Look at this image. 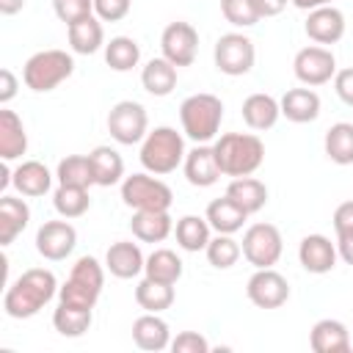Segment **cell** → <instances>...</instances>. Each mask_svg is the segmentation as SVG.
Listing matches in <instances>:
<instances>
[{"label": "cell", "instance_id": "8", "mask_svg": "<svg viewBox=\"0 0 353 353\" xmlns=\"http://www.w3.org/2000/svg\"><path fill=\"white\" fill-rule=\"evenodd\" d=\"M108 132L116 143L132 146L141 143L149 132V116L146 108L135 99H121L108 110Z\"/></svg>", "mask_w": 353, "mask_h": 353}, {"label": "cell", "instance_id": "24", "mask_svg": "<svg viewBox=\"0 0 353 353\" xmlns=\"http://www.w3.org/2000/svg\"><path fill=\"white\" fill-rule=\"evenodd\" d=\"M30 223V207L25 199L3 196L0 199V245H11Z\"/></svg>", "mask_w": 353, "mask_h": 353}, {"label": "cell", "instance_id": "21", "mask_svg": "<svg viewBox=\"0 0 353 353\" xmlns=\"http://www.w3.org/2000/svg\"><path fill=\"white\" fill-rule=\"evenodd\" d=\"M11 185L17 188L19 196L28 199H39L52 188V174L44 163L39 160H22L14 171H11Z\"/></svg>", "mask_w": 353, "mask_h": 353}, {"label": "cell", "instance_id": "26", "mask_svg": "<svg viewBox=\"0 0 353 353\" xmlns=\"http://www.w3.org/2000/svg\"><path fill=\"white\" fill-rule=\"evenodd\" d=\"M66 36H69L72 52H77V55H94L97 50L105 47V28H102V19L97 14L72 22L66 28Z\"/></svg>", "mask_w": 353, "mask_h": 353}, {"label": "cell", "instance_id": "16", "mask_svg": "<svg viewBox=\"0 0 353 353\" xmlns=\"http://www.w3.org/2000/svg\"><path fill=\"white\" fill-rule=\"evenodd\" d=\"M182 171H185V179L193 188H210V185H215L221 179V165L215 160V149L210 143H196L185 154Z\"/></svg>", "mask_w": 353, "mask_h": 353}, {"label": "cell", "instance_id": "4", "mask_svg": "<svg viewBox=\"0 0 353 353\" xmlns=\"http://www.w3.org/2000/svg\"><path fill=\"white\" fill-rule=\"evenodd\" d=\"M185 138L182 132H176L174 127H154L146 132V138L141 141V165L154 174V176H165L171 171H176L185 163Z\"/></svg>", "mask_w": 353, "mask_h": 353}, {"label": "cell", "instance_id": "20", "mask_svg": "<svg viewBox=\"0 0 353 353\" xmlns=\"http://www.w3.org/2000/svg\"><path fill=\"white\" fill-rule=\"evenodd\" d=\"M240 113H243V121L248 124V130L265 132V130L276 127V121H279V116H281V105H279L276 97L256 91V94H248V97L243 99Z\"/></svg>", "mask_w": 353, "mask_h": 353}, {"label": "cell", "instance_id": "13", "mask_svg": "<svg viewBox=\"0 0 353 353\" xmlns=\"http://www.w3.org/2000/svg\"><path fill=\"white\" fill-rule=\"evenodd\" d=\"M74 245H77V229L69 223V218L44 221L36 232V251L50 262L66 259L74 251Z\"/></svg>", "mask_w": 353, "mask_h": 353}, {"label": "cell", "instance_id": "14", "mask_svg": "<svg viewBox=\"0 0 353 353\" xmlns=\"http://www.w3.org/2000/svg\"><path fill=\"white\" fill-rule=\"evenodd\" d=\"M336 259H339L336 243H331L325 234H306L298 243V262L306 273H314V276L331 273L336 268Z\"/></svg>", "mask_w": 353, "mask_h": 353}, {"label": "cell", "instance_id": "10", "mask_svg": "<svg viewBox=\"0 0 353 353\" xmlns=\"http://www.w3.org/2000/svg\"><path fill=\"white\" fill-rule=\"evenodd\" d=\"M292 72H295V77H298L303 85H309V88L325 85V83H331L334 74H336V58H334V52H331L328 47H323V44H309V47H303V50L295 52Z\"/></svg>", "mask_w": 353, "mask_h": 353}, {"label": "cell", "instance_id": "43", "mask_svg": "<svg viewBox=\"0 0 353 353\" xmlns=\"http://www.w3.org/2000/svg\"><path fill=\"white\" fill-rule=\"evenodd\" d=\"M132 0H94V14L102 22H119L130 14Z\"/></svg>", "mask_w": 353, "mask_h": 353}, {"label": "cell", "instance_id": "36", "mask_svg": "<svg viewBox=\"0 0 353 353\" xmlns=\"http://www.w3.org/2000/svg\"><path fill=\"white\" fill-rule=\"evenodd\" d=\"M141 61V47L132 36H113L105 41V63L113 72H130Z\"/></svg>", "mask_w": 353, "mask_h": 353}, {"label": "cell", "instance_id": "32", "mask_svg": "<svg viewBox=\"0 0 353 353\" xmlns=\"http://www.w3.org/2000/svg\"><path fill=\"white\" fill-rule=\"evenodd\" d=\"M325 157L336 165H353V124L350 121H336L325 130L323 138Z\"/></svg>", "mask_w": 353, "mask_h": 353}, {"label": "cell", "instance_id": "35", "mask_svg": "<svg viewBox=\"0 0 353 353\" xmlns=\"http://www.w3.org/2000/svg\"><path fill=\"white\" fill-rule=\"evenodd\" d=\"M91 320H94V309H80V306L58 303V309L52 312V328L61 336H69V339L83 336L91 328Z\"/></svg>", "mask_w": 353, "mask_h": 353}, {"label": "cell", "instance_id": "51", "mask_svg": "<svg viewBox=\"0 0 353 353\" xmlns=\"http://www.w3.org/2000/svg\"><path fill=\"white\" fill-rule=\"evenodd\" d=\"M350 336H353V334H350Z\"/></svg>", "mask_w": 353, "mask_h": 353}, {"label": "cell", "instance_id": "7", "mask_svg": "<svg viewBox=\"0 0 353 353\" xmlns=\"http://www.w3.org/2000/svg\"><path fill=\"white\" fill-rule=\"evenodd\" d=\"M212 61H215V69L221 74L243 77L254 69V61H256L254 41L245 33H237V30L223 33L212 47Z\"/></svg>", "mask_w": 353, "mask_h": 353}, {"label": "cell", "instance_id": "34", "mask_svg": "<svg viewBox=\"0 0 353 353\" xmlns=\"http://www.w3.org/2000/svg\"><path fill=\"white\" fill-rule=\"evenodd\" d=\"M174 284H163V281H154V279H141L138 287H135V303L143 309V312H165L171 309L174 303Z\"/></svg>", "mask_w": 353, "mask_h": 353}, {"label": "cell", "instance_id": "3", "mask_svg": "<svg viewBox=\"0 0 353 353\" xmlns=\"http://www.w3.org/2000/svg\"><path fill=\"white\" fill-rule=\"evenodd\" d=\"M179 121H182V132L193 141V143H210L218 138L221 132V121H223V102L215 94H190L182 99L179 105Z\"/></svg>", "mask_w": 353, "mask_h": 353}, {"label": "cell", "instance_id": "48", "mask_svg": "<svg viewBox=\"0 0 353 353\" xmlns=\"http://www.w3.org/2000/svg\"><path fill=\"white\" fill-rule=\"evenodd\" d=\"M336 251H339V259L345 265H353V234L350 237H336Z\"/></svg>", "mask_w": 353, "mask_h": 353}, {"label": "cell", "instance_id": "45", "mask_svg": "<svg viewBox=\"0 0 353 353\" xmlns=\"http://www.w3.org/2000/svg\"><path fill=\"white\" fill-rule=\"evenodd\" d=\"M334 91H336V97L347 108H353V66L336 69V74H334Z\"/></svg>", "mask_w": 353, "mask_h": 353}, {"label": "cell", "instance_id": "50", "mask_svg": "<svg viewBox=\"0 0 353 353\" xmlns=\"http://www.w3.org/2000/svg\"><path fill=\"white\" fill-rule=\"evenodd\" d=\"M295 8L301 11H312V8H320V6H331V0H290Z\"/></svg>", "mask_w": 353, "mask_h": 353}, {"label": "cell", "instance_id": "46", "mask_svg": "<svg viewBox=\"0 0 353 353\" xmlns=\"http://www.w3.org/2000/svg\"><path fill=\"white\" fill-rule=\"evenodd\" d=\"M17 88H19V83H17L14 72L11 69H0V105H8L17 97Z\"/></svg>", "mask_w": 353, "mask_h": 353}, {"label": "cell", "instance_id": "18", "mask_svg": "<svg viewBox=\"0 0 353 353\" xmlns=\"http://www.w3.org/2000/svg\"><path fill=\"white\" fill-rule=\"evenodd\" d=\"M143 265H146V256L141 245L132 240H116L105 254V268L116 279H135L143 273Z\"/></svg>", "mask_w": 353, "mask_h": 353}, {"label": "cell", "instance_id": "23", "mask_svg": "<svg viewBox=\"0 0 353 353\" xmlns=\"http://www.w3.org/2000/svg\"><path fill=\"white\" fill-rule=\"evenodd\" d=\"M25 152H28L25 124H22V119L14 110L3 108L0 110V157H3V163H14Z\"/></svg>", "mask_w": 353, "mask_h": 353}, {"label": "cell", "instance_id": "37", "mask_svg": "<svg viewBox=\"0 0 353 353\" xmlns=\"http://www.w3.org/2000/svg\"><path fill=\"white\" fill-rule=\"evenodd\" d=\"M58 185H74V188H91L94 185V168L88 154H66L55 168Z\"/></svg>", "mask_w": 353, "mask_h": 353}, {"label": "cell", "instance_id": "1", "mask_svg": "<svg viewBox=\"0 0 353 353\" xmlns=\"http://www.w3.org/2000/svg\"><path fill=\"white\" fill-rule=\"evenodd\" d=\"M58 279L47 268H28L22 276H17L6 295H3V309L14 320H28L36 317L55 295H58Z\"/></svg>", "mask_w": 353, "mask_h": 353}, {"label": "cell", "instance_id": "22", "mask_svg": "<svg viewBox=\"0 0 353 353\" xmlns=\"http://www.w3.org/2000/svg\"><path fill=\"white\" fill-rule=\"evenodd\" d=\"M279 105H281V116H284L287 121H292V124H309V121H314V119L320 116V97H317V91L309 88V85H303V88H290V91L279 99Z\"/></svg>", "mask_w": 353, "mask_h": 353}, {"label": "cell", "instance_id": "9", "mask_svg": "<svg viewBox=\"0 0 353 353\" xmlns=\"http://www.w3.org/2000/svg\"><path fill=\"white\" fill-rule=\"evenodd\" d=\"M240 248H243V256L248 259V265H254V268H273L281 259L284 240H281L279 226H273V223H251L243 232Z\"/></svg>", "mask_w": 353, "mask_h": 353}, {"label": "cell", "instance_id": "19", "mask_svg": "<svg viewBox=\"0 0 353 353\" xmlns=\"http://www.w3.org/2000/svg\"><path fill=\"white\" fill-rule=\"evenodd\" d=\"M132 342L141 350L160 353V350L171 347V328L157 312H146L132 323Z\"/></svg>", "mask_w": 353, "mask_h": 353}, {"label": "cell", "instance_id": "12", "mask_svg": "<svg viewBox=\"0 0 353 353\" xmlns=\"http://www.w3.org/2000/svg\"><path fill=\"white\" fill-rule=\"evenodd\" d=\"M160 50H163V58H168L176 69L190 66L199 52V30L182 19L168 22L160 33Z\"/></svg>", "mask_w": 353, "mask_h": 353}, {"label": "cell", "instance_id": "47", "mask_svg": "<svg viewBox=\"0 0 353 353\" xmlns=\"http://www.w3.org/2000/svg\"><path fill=\"white\" fill-rule=\"evenodd\" d=\"M254 3H256L259 14H262V19H265V17H279V14L287 8L290 0H254Z\"/></svg>", "mask_w": 353, "mask_h": 353}, {"label": "cell", "instance_id": "15", "mask_svg": "<svg viewBox=\"0 0 353 353\" xmlns=\"http://www.w3.org/2000/svg\"><path fill=\"white\" fill-rule=\"evenodd\" d=\"M303 30L314 44H323V47L325 44H336L345 36V14L336 6L312 8L306 22H303Z\"/></svg>", "mask_w": 353, "mask_h": 353}, {"label": "cell", "instance_id": "49", "mask_svg": "<svg viewBox=\"0 0 353 353\" xmlns=\"http://www.w3.org/2000/svg\"><path fill=\"white\" fill-rule=\"evenodd\" d=\"M25 8V0H0V14L3 17H14Z\"/></svg>", "mask_w": 353, "mask_h": 353}, {"label": "cell", "instance_id": "28", "mask_svg": "<svg viewBox=\"0 0 353 353\" xmlns=\"http://www.w3.org/2000/svg\"><path fill=\"white\" fill-rule=\"evenodd\" d=\"M141 85L152 97H168L176 88V66L168 58H152L141 69Z\"/></svg>", "mask_w": 353, "mask_h": 353}, {"label": "cell", "instance_id": "30", "mask_svg": "<svg viewBox=\"0 0 353 353\" xmlns=\"http://www.w3.org/2000/svg\"><path fill=\"white\" fill-rule=\"evenodd\" d=\"M226 196L237 201L248 215H254L268 204V185L256 176H234L226 185Z\"/></svg>", "mask_w": 353, "mask_h": 353}, {"label": "cell", "instance_id": "5", "mask_svg": "<svg viewBox=\"0 0 353 353\" xmlns=\"http://www.w3.org/2000/svg\"><path fill=\"white\" fill-rule=\"evenodd\" d=\"M72 74H74V58L66 50H39L22 66V83L36 94H47L58 88Z\"/></svg>", "mask_w": 353, "mask_h": 353}, {"label": "cell", "instance_id": "39", "mask_svg": "<svg viewBox=\"0 0 353 353\" xmlns=\"http://www.w3.org/2000/svg\"><path fill=\"white\" fill-rule=\"evenodd\" d=\"M204 254H207V262H210L212 268L229 270V268H234L237 259L243 256V248H240V243H237L232 234H218V232H215V237H210Z\"/></svg>", "mask_w": 353, "mask_h": 353}, {"label": "cell", "instance_id": "6", "mask_svg": "<svg viewBox=\"0 0 353 353\" xmlns=\"http://www.w3.org/2000/svg\"><path fill=\"white\" fill-rule=\"evenodd\" d=\"M121 201L132 210H171L174 193L154 174H130L121 179Z\"/></svg>", "mask_w": 353, "mask_h": 353}, {"label": "cell", "instance_id": "27", "mask_svg": "<svg viewBox=\"0 0 353 353\" xmlns=\"http://www.w3.org/2000/svg\"><path fill=\"white\" fill-rule=\"evenodd\" d=\"M204 218L210 221L212 232H218V234H234V232H240L243 223L248 221V212H245L237 201H232V199L223 193L221 199H212V201L207 204Z\"/></svg>", "mask_w": 353, "mask_h": 353}, {"label": "cell", "instance_id": "31", "mask_svg": "<svg viewBox=\"0 0 353 353\" xmlns=\"http://www.w3.org/2000/svg\"><path fill=\"white\" fill-rule=\"evenodd\" d=\"M210 232H212V226H210V221H207L204 215H182V218L176 221V226H174L176 245H179L182 251H190V254L207 248V243H210V237H212Z\"/></svg>", "mask_w": 353, "mask_h": 353}, {"label": "cell", "instance_id": "2", "mask_svg": "<svg viewBox=\"0 0 353 353\" xmlns=\"http://www.w3.org/2000/svg\"><path fill=\"white\" fill-rule=\"evenodd\" d=\"M212 149L226 176H251L265 163V143L254 132H223L215 138Z\"/></svg>", "mask_w": 353, "mask_h": 353}, {"label": "cell", "instance_id": "42", "mask_svg": "<svg viewBox=\"0 0 353 353\" xmlns=\"http://www.w3.org/2000/svg\"><path fill=\"white\" fill-rule=\"evenodd\" d=\"M171 350L174 353H210V342L199 331H179L171 339Z\"/></svg>", "mask_w": 353, "mask_h": 353}, {"label": "cell", "instance_id": "40", "mask_svg": "<svg viewBox=\"0 0 353 353\" xmlns=\"http://www.w3.org/2000/svg\"><path fill=\"white\" fill-rule=\"evenodd\" d=\"M221 14L234 28H254L262 19L254 0H221Z\"/></svg>", "mask_w": 353, "mask_h": 353}, {"label": "cell", "instance_id": "44", "mask_svg": "<svg viewBox=\"0 0 353 353\" xmlns=\"http://www.w3.org/2000/svg\"><path fill=\"white\" fill-rule=\"evenodd\" d=\"M334 232L336 237H350L353 234V201H342L334 210Z\"/></svg>", "mask_w": 353, "mask_h": 353}, {"label": "cell", "instance_id": "29", "mask_svg": "<svg viewBox=\"0 0 353 353\" xmlns=\"http://www.w3.org/2000/svg\"><path fill=\"white\" fill-rule=\"evenodd\" d=\"M91 168H94V185L110 188L124 179V157L113 146H94L88 152Z\"/></svg>", "mask_w": 353, "mask_h": 353}, {"label": "cell", "instance_id": "11", "mask_svg": "<svg viewBox=\"0 0 353 353\" xmlns=\"http://www.w3.org/2000/svg\"><path fill=\"white\" fill-rule=\"evenodd\" d=\"M245 295L259 309H279L290 301V281L273 268H256L245 284Z\"/></svg>", "mask_w": 353, "mask_h": 353}, {"label": "cell", "instance_id": "33", "mask_svg": "<svg viewBox=\"0 0 353 353\" xmlns=\"http://www.w3.org/2000/svg\"><path fill=\"white\" fill-rule=\"evenodd\" d=\"M143 276L154 279V281H163V284H176L182 279V259L171 248H154L146 256Z\"/></svg>", "mask_w": 353, "mask_h": 353}, {"label": "cell", "instance_id": "41", "mask_svg": "<svg viewBox=\"0 0 353 353\" xmlns=\"http://www.w3.org/2000/svg\"><path fill=\"white\" fill-rule=\"evenodd\" d=\"M55 17L69 28L77 19H85L94 14V0H52Z\"/></svg>", "mask_w": 353, "mask_h": 353}, {"label": "cell", "instance_id": "17", "mask_svg": "<svg viewBox=\"0 0 353 353\" xmlns=\"http://www.w3.org/2000/svg\"><path fill=\"white\" fill-rule=\"evenodd\" d=\"M309 345H312L314 353H347L353 347V336H350V328L342 320L323 317L312 325Z\"/></svg>", "mask_w": 353, "mask_h": 353}, {"label": "cell", "instance_id": "38", "mask_svg": "<svg viewBox=\"0 0 353 353\" xmlns=\"http://www.w3.org/2000/svg\"><path fill=\"white\" fill-rule=\"evenodd\" d=\"M52 207L61 218H80L91 207L88 188H74V185H58L52 193Z\"/></svg>", "mask_w": 353, "mask_h": 353}, {"label": "cell", "instance_id": "25", "mask_svg": "<svg viewBox=\"0 0 353 353\" xmlns=\"http://www.w3.org/2000/svg\"><path fill=\"white\" fill-rule=\"evenodd\" d=\"M130 229L141 243H163L174 232V221L168 210H135Z\"/></svg>", "mask_w": 353, "mask_h": 353}]
</instances>
